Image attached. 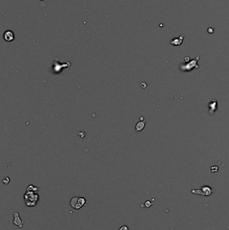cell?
<instances>
[{
  "mask_svg": "<svg viewBox=\"0 0 229 230\" xmlns=\"http://www.w3.org/2000/svg\"><path fill=\"white\" fill-rule=\"evenodd\" d=\"M145 121H139V123H137V124L135 126V129L137 130V131H141L143 129L144 127L145 126Z\"/></svg>",
  "mask_w": 229,
  "mask_h": 230,
  "instance_id": "ba28073f",
  "label": "cell"
},
{
  "mask_svg": "<svg viewBox=\"0 0 229 230\" xmlns=\"http://www.w3.org/2000/svg\"><path fill=\"white\" fill-rule=\"evenodd\" d=\"M13 223L16 226H18L19 227L22 228L23 227V223L24 221H22L20 219V215L18 212L14 213V221H13Z\"/></svg>",
  "mask_w": 229,
  "mask_h": 230,
  "instance_id": "277c9868",
  "label": "cell"
},
{
  "mask_svg": "<svg viewBox=\"0 0 229 230\" xmlns=\"http://www.w3.org/2000/svg\"><path fill=\"white\" fill-rule=\"evenodd\" d=\"M200 57L197 56L195 59H192L189 62H187L185 64H181L180 66V69L182 71H189L193 70L194 69H198L199 65H197V62L199 61Z\"/></svg>",
  "mask_w": 229,
  "mask_h": 230,
  "instance_id": "6da1fadb",
  "label": "cell"
},
{
  "mask_svg": "<svg viewBox=\"0 0 229 230\" xmlns=\"http://www.w3.org/2000/svg\"><path fill=\"white\" fill-rule=\"evenodd\" d=\"M183 39H184V35L181 34V36H180L177 38H175L174 39H172L170 41V44L171 45H173V46H180L182 44V43H183Z\"/></svg>",
  "mask_w": 229,
  "mask_h": 230,
  "instance_id": "8992f818",
  "label": "cell"
},
{
  "mask_svg": "<svg viewBox=\"0 0 229 230\" xmlns=\"http://www.w3.org/2000/svg\"><path fill=\"white\" fill-rule=\"evenodd\" d=\"M40 1H42V0H40Z\"/></svg>",
  "mask_w": 229,
  "mask_h": 230,
  "instance_id": "4fadbf2b",
  "label": "cell"
},
{
  "mask_svg": "<svg viewBox=\"0 0 229 230\" xmlns=\"http://www.w3.org/2000/svg\"><path fill=\"white\" fill-rule=\"evenodd\" d=\"M209 107V114L210 116H213L214 114L216 112L218 108V102L216 100H214L212 102H210L208 104Z\"/></svg>",
  "mask_w": 229,
  "mask_h": 230,
  "instance_id": "3957f363",
  "label": "cell"
},
{
  "mask_svg": "<svg viewBox=\"0 0 229 230\" xmlns=\"http://www.w3.org/2000/svg\"><path fill=\"white\" fill-rule=\"evenodd\" d=\"M118 230H129V229L126 225H122V227H120V229Z\"/></svg>",
  "mask_w": 229,
  "mask_h": 230,
  "instance_id": "8fae6325",
  "label": "cell"
},
{
  "mask_svg": "<svg viewBox=\"0 0 229 230\" xmlns=\"http://www.w3.org/2000/svg\"><path fill=\"white\" fill-rule=\"evenodd\" d=\"M79 198V197H73V198H72L71 200L70 205L71 206L72 208H73V209H75V207H76Z\"/></svg>",
  "mask_w": 229,
  "mask_h": 230,
  "instance_id": "9c48e42d",
  "label": "cell"
},
{
  "mask_svg": "<svg viewBox=\"0 0 229 230\" xmlns=\"http://www.w3.org/2000/svg\"><path fill=\"white\" fill-rule=\"evenodd\" d=\"M192 192L194 194H198V195H204V196H210V195H212V190L211 188L207 186H203L200 190H197L196 191L192 190Z\"/></svg>",
  "mask_w": 229,
  "mask_h": 230,
  "instance_id": "7a4b0ae2",
  "label": "cell"
},
{
  "mask_svg": "<svg viewBox=\"0 0 229 230\" xmlns=\"http://www.w3.org/2000/svg\"><path fill=\"white\" fill-rule=\"evenodd\" d=\"M86 203V200L84 197H79L78 200V202H77V204L76 207H75V209L79 210V209H81L83 205H85V204Z\"/></svg>",
  "mask_w": 229,
  "mask_h": 230,
  "instance_id": "52a82bcc",
  "label": "cell"
},
{
  "mask_svg": "<svg viewBox=\"0 0 229 230\" xmlns=\"http://www.w3.org/2000/svg\"><path fill=\"white\" fill-rule=\"evenodd\" d=\"M151 205H152V203H151V202L149 201H146L145 203V206L146 207V208L150 207Z\"/></svg>",
  "mask_w": 229,
  "mask_h": 230,
  "instance_id": "30bf717a",
  "label": "cell"
},
{
  "mask_svg": "<svg viewBox=\"0 0 229 230\" xmlns=\"http://www.w3.org/2000/svg\"><path fill=\"white\" fill-rule=\"evenodd\" d=\"M211 170L212 172H217L218 170V168L217 166H213V167H212L211 168Z\"/></svg>",
  "mask_w": 229,
  "mask_h": 230,
  "instance_id": "7c38bea8",
  "label": "cell"
},
{
  "mask_svg": "<svg viewBox=\"0 0 229 230\" xmlns=\"http://www.w3.org/2000/svg\"><path fill=\"white\" fill-rule=\"evenodd\" d=\"M14 33L12 31L8 30L3 33V39L6 42H11L14 40Z\"/></svg>",
  "mask_w": 229,
  "mask_h": 230,
  "instance_id": "5b68a950",
  "label": "cell"
}]
</instances>
